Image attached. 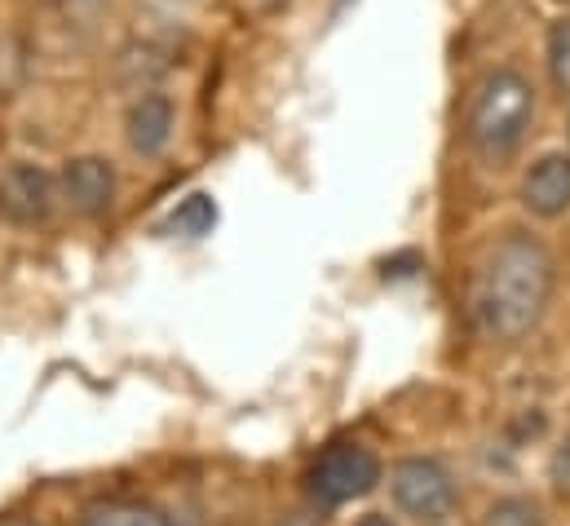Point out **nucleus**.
Here are the masks:
<instances>
[{"label":"nucleus","instance_id":"1a4fd4ad","mask_svg":"<svg viewBox=\"0 0 570 526\" xmlns=\"http://www.w3.org/2000/svg\"><path fill=\"white\" fill-rule=\"evenodd\" d=\"M80 526H173L164 509L146 505V500H125V496H111V500H94L85 505Z\"/></svg>","mask_w":570,"mask_h":526},{"label":"nucleus","instance_id":"2eb2a0df","mask_svg":"<svg viewBox=\"0 0 570 526\" xmlns=\"http://www.w3.org/2000/svg\"><path fill=\"white\" fill-rule=\"evenodd\" d=\"M354 526H394V518L390 514H367V518H358Z\"/></svg>","mask_w":570,"mask_h":526},{"label":"nucleus","instance_id":"9b49d317","mask_svg":"<svg viewBox=\"0 0 570 526\" xmlns=\"http://www.w3.org/2000/svg\"><path fill=\"white\" fill-rule=\"evenodd\" d=\"M544 62H549V76L558 85V94L570 98V18L549 22V36H544Z\"/></svg>","mask_w":570,"mask_h":526},{"label":"nucleus","instance_id":"6ab92c4d","mask_svg":"<svg viewBox=\"0 0 570 526\" xmlns=\"http://www.w3.org/2000/svg\"><path fill=\"white\" fill-rule=\"evenodd\" d=\"M562 4H570V0H562Z\"/></svg>","mask_w":570,"mask_h":526},{"label":"nucleus","instance_id":"20e7f679","mask_svg":"<svg viewBox=\"0 0 570 526\" xmlns=\"http://www.w3.org/2000/svg\"><path fill=\"white\" fill-rule=\"evenodd\" d=\"M390 496L394 505L416 518V523H442L455 505H460V491H455V478L442 460L433 456H407L390 469Z\"/></svg>","mask_w":570,"mask_h":526},{"label":"nucleus","instance_id":"0eeeda50","mask_svg":"<svg viewBox=\"0 0 570 526\" xmlns=\"http://www.w3.org/2000/svg\"><path fill=\"white\" fill-rule=\"evenodd\" d=\"M518 199L531 217L540 222H558L570 213V150H549L540 155L518 186Z\"/></svg>","mask_w":570,"mask_h":526},{"label":"nucleus","instance_id":"ddd939ff","mask_svg":"<svg viewBox=\"0 0 570 526\" xmlns=\"http://www.w3.org/2000/svg\"><path fill=\"white\" fill-rule=\"evenodd\" d=\"M549 478H553V487H558V491H567L570 496V429H567V438L558 442L553 460H549Z\"/></svg>","mask_w":570,"mask_h":526},{"label":"nucleus","instance_id":"423d86ee","mask_svg":"<svg viewBox=\"0 0 570 526\" xmlns=\"http://www.w3.org/2000/svg\"><path fill=\"white\" fill-rule=\"evenodd\" d=\"M116 168H111V159H102V155H71L67 164H62V173H58V195L71 204V213H80V217H102V213H111V204H116Z\"/></svg>","mask_w":570,"mask_h":526},{"label":"nucleus","instance_id":"7ed1b4c3","mask_svg":"<svg viewBox=\"0 0 570 526\" xmlns=\"http://www.w3.org/2000/svg\"><path fill=\"white\" fill-rule=\"evenodd\" d=\"M376 483H381V456L363 442H332L305 469V491L323 509H341L350 500H363L367 491H376Z\"/></svg>","mask_w":570,"mask_h":526},{"label":"nucleus","instance_id":"9d476101","mask_svg":"<svg viewBox=\"0 0 570 526\" xmlns=\"http://www.w3.org/2000/svg\"><path fill=\"white\" fill-rule=\"evenodd\" d=\"M217 226V204L208 195H186L173 213H168V231L181 240H204Z\"/></svg>","mask_w":570,"mask_h":526},{"label":"nucleus","instance_id":"a211bd4d","mask_svg":"<svg viewBox=\"0 0 570 526\" xmlns=\"http://www.w3.org/2000/svg\"><path fill=\"white\" fill-rule=\"evenodd\" d=\"M567 137H570V120H567Z\"/></svg>","mask_w":570,"mask_h":526},{"label":"nucleus","instance_id":"f8f14e48","mask_svg":"<svg viewBox=\"0 0 570 526\" xmlns=\"http://www.w3.org/2000/svg\"><path fill=\"white\" fill-rule=\"evenodd\" d=\"M478 526H549V518H544V509H540L535 500H527V496H504V500H495V505L482 514Z\"/></svg>","mask_w":570,"mask_h":526},{"label":"nucleus","instance_id":"39448f33","mask_svg":"<svg viewBox=\"0 0 570 526\" xmlns=\"http://www.w3.org/2000/svg\"><path fill=\"white\" fill-rule=\"evenodd\" d=\"M58 204V182L45 164L13 159L0 168V217L9 226H45Z\"/></svg>","mask_w":570,"mask_h":526},{"label":"nucleus","instance_id":"f257e3e1","mask_svg":"<svg viewBox=\"0 0 570 526\" xmlns=\"http://www.w3.org/2000/svg\"><path fill=\"white\" fill-rule=\"evenodd\" d=\"M553 292H558V262L549 244L540 235L509 231L487 249L473 274V292H469L473 328L491 345H518L540 328Z\"/></svg>","mask_w":570,"mask_h":526},{"label":"nucleus","instance_id":"4468645a","mask_svg":"<svg viewBox=\"0 0 570 526\" xmlns=\"http://www.w3.org/2000/svg\"><path fill=\"white\" fill-rule=\"evenodd\" d=\"M275 526H323V523H318V514H309V509H292V514H284Z\"/></svg>","mask_w":570,"mask_h":526},{"label":"nucleus","instance_id":"aec40b11","mask_svg":"<svg viewBox=\"0 0 570 526\" xmlns=\"http://www.w3.org/2000/svg\"><path fill=\"white\" fill-rule=\"evenodd\" d=\"M429 526H433V523H429Z\"/></svg>","mask_w":570,"mask_h":526},{"label":"nucleus","instance_id":"dca6fc26","mask_svg":"<svg viewBox=\"0 0 570 526\" xmlns=\"http://www.w3.org/2000/svg\"><path fill=\"white\" fill-rule=\"evenodd\" d=\"M248 4H253V9H279L284 0H248Z\"/></svg>","mask_w":570,"mask_h":526},{"label":"nucleus","instance_id":"f3484780","mask_svg":"<svg viewBox=\"0 0 570 526\" xmlns=\"http://www.w3.org/2000/svg\"><path fill=\"white\" fill-rule=\"evenodd\" d=\"M0 526H40V523H31V518H13V523H0Z\"/></svg>","mask_w":570,"mask_h":526},{"label":"nucleus","instance_id":"f03ea898","mask_svg":"<svg viewBox=\"0 0 570 526\" xmlns=\"http://www.w3.org/2000/svg\"><path fill=\"white\" fill-rule=\"evenodd\" d=\"M531 125H535V85L518 67H491L469 94V111H464L469 150L482 164L500 168L522 150Z\"/></svg>","mask_w":570,"mask_h":526},{"label":"nucleus","instance_id":"6e6552de","mask_svg":"<svg viewBox=\"0 0 570 526\" xmlns=\"http://www.w3.org/2000/svg\"><path fill=\"white\" fill-rule=\"evenodd\" d=\"M173 129H177V111H173V98L159 89H142L125 111V137L142 159H155L173 142Z\"/></svg>","mask_w":570,"mask_h":526}]
</instances>
